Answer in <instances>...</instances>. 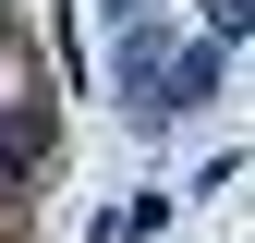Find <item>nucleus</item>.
Returning <instances> with one entry per match:
<instances>
[{
	"label": "nucleus",
	"mask_w": 255,
	"mask_h": 243,
	"mask_svg": "<svg viewBox=\"0 0 255 243\" xmlns=\"http://www.w3.org/2000/svg\"><path fill=\"white\" fill-rule=\"evenodd\" d=\"M207 12H219V37H243V24H255V0H207Z\"/></svg>",
	"instance_id": "obj_3"
},
{
	"label": "nucleus",
	"mask_w": 255,
	"mask_h": 243,
	"mask_svg": "<svg viewBox=\"0 0 255 243\" xmlns=\"http://www.w3.org/2000/svg\"><path fill=\"white\" fill-rule=\"evenodd\" d=\"M207 85H219V49H182V61H170V98H158V110H195Z\"/></svg>",
	"instance_id": "obj_2"
},
{
	"label": "nucleus",
	"mask_w": 255,
	"mask_h": 243,
	"mask_svg": "<svg viewBox=\"0 0 255 243\" xmlns=\"http://www.w3.org/2000/svg\"><path fill=\"white\" fill-rule=\"evenodd\" d=\"M122 12H134V0H122Z\"/></svg>",
	"instance_id": "obj_4"
},
{
	"label": "nucleus",
	"mask_w": 255,
	"mask_h": 243,
	"mask_svg": "<svg viewBox=\"0 0 255 243\" xmlns=\"http://www.w3.org/2000/svg\"><path fill=\"white\" fill-rule=\"evenodd\" d=\"M49 146H61V110H0V195H12Z\"/></svg>",
	"instance_id": "obj_1"
}]
</instances>
